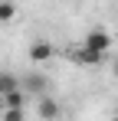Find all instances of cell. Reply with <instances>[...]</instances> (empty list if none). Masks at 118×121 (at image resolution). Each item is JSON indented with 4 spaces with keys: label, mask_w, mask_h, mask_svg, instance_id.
I'll return each instance as SVG.
<instances>
[{
    "label": "cell",
    "mask_w": 118,
    "mask_h": 121,
    "mask_svg": "<svg viewBox=\"0 0 118 121\" xmlns=\"http://www.w3.org/2000/svg\"><path fill=\"white\" fill-rule=\"evenodd\" d=\"M82 46H85V49H92V52H98V56H105V52L112 49V36H108L105 30H89V33H85V39H82Z\"/></svg>",
    "instance_id": "cell-1"
},
{
    "label": "cell",
    "mask_w": 118,
    "mask_h": 121,
    "mask_svg": "<svg viewBox=\"0 0 118 121\" xmlns=\"http://www.w3.org/2000/svg\"><path fill=\"white\" fill-rule=\"evenodd\" d=\"M36 111L43 121H59V115H62V105H59L53 95H43V98H36Z\"/></svg>",
    "instance_id": "cell-2"
},
{
    "label": "cell",
    "mask_w": 118,
    "mask_h": 121,
    "mask_svg": "<svg viewBox=\"0 0 118 121\" xmlns=\"http://www.w3.org/2000/svg\"><path fill=\"white\" fill-rule=\"evenodd\" d=\"M23 88H26V95H36V98H43V95H46V88H49V82L43 79V75H26Z\"/></svg>",
    "instance_id": "cell-3"
},
{
    "label": "cell",
    "mask_w": 118,
    "mask_h": 121,
    "mask_svg": "<svg viewBox=\"0 0 118 121\" xmlns=\"http://www.w3.org/2000/svg\"><path fill=\"white\" fill-rule=\"evenodd\" d=\"M72 59H76L79 65H98V62L105 59V56H98V52L85 49V46H76V49H72Z\"/></svg>",
    "instance_id": "cell-4"
},
{
    "label": "cell",
    "mask_w": 118,
    "mask_h": 121,
    "mask_svg": "<svg viewBox=\"0 0 118 121\" xmlns=\"http://www.w3.org/2000/svg\"><path fill=\"white\" fill-rule=\"evenodd\" d=\"M30 59L33 62H46V59H53V43H46V39H39L30 46Z\"/></svg>",
    "instance_id": "cell-5"
},
{
    "label": "cell",
    "mask_w": 118,
    "mask_h": 121,
    "mask_svg": "<svg viewBox=\"0 0 118 121\" xmlns=\"http://www.w3.org/2000/svg\"><path fill=\"white\" fill-rule=\"evenodd\" d=\"M26 92H23V88H17V92H10V95H3V108H20V111H23V108H26Z\"/></svg>",
    "instance_id": "cell-6"
},
{
    "label": "cell",
    "mask_w": 118,
    "mask_h": 121,
    "mask_svg": "<svg viewBox=\"0 0 118 121\" xmlns=\"http://www.w3.org/2000/svg\"><path fill=\"white\" fill-rule=\"evenodd\" d=\"M17 88H20L17 75H10V72H0V98H3V95H10V92H17Z\"/></svg>",
    "instance_id": "cell-7"
},
{
    "label": "cell",
    "mask_w": 118,
    "mask_h": 121,
    "mask_svg": "<svg viewBox=\"0 0 118 121\" xmlns=\"http://www.w3.org/2000/svg\"><path fill=\"white\" fill-rule=\"evenodd\" d=\"M13 17H17V7H13L10 0H0V26H3V23H10Z\"/></svg>",
    "instance_id": "cell-8"
},
{
    "label": "cell",
    "mask_w": 118,
    "mask_h": 121,
    "mask_svg": "<svg viewBox=\"0 0 118 121\" xmlns=\"http://www.w3.org/2000/svg\"><path fill=\"white\" fill-rule=\"evenodd\" d=\"M0 118H3V121H23V111H20V108H3Z\"/></svg>",
    "instance_id": "cell-9"
},
{
    "label": "cell",
    "mask_w": 118,
    "mask_h": 121,
    "mask_svg": "<svg viewBox=\"0 0 118 121\" xmlns=\"http://www.w3.org/2000/svg\"><path fill=\"white\" fill-rule=\"evenodd\" d=\"M112 69H115V75H118V59H115V65H112Z\"/></svg>",
    "instance_id": "cell-10"
},
{
    "label": "cell",
    "mask_w": 118,
    "mask_h": 121,
    "mask_svg": "<svg viewBox=\"0 0 118 121\" xmlns=\"http://www.w3.org/2000/svg\"><path fill=\"white\" fill-rule=\"evenodd\" d=\"M0 115H3V98H0Z\"/></svg>",
    "instance_id": "cell-11"
}]
</instances>
